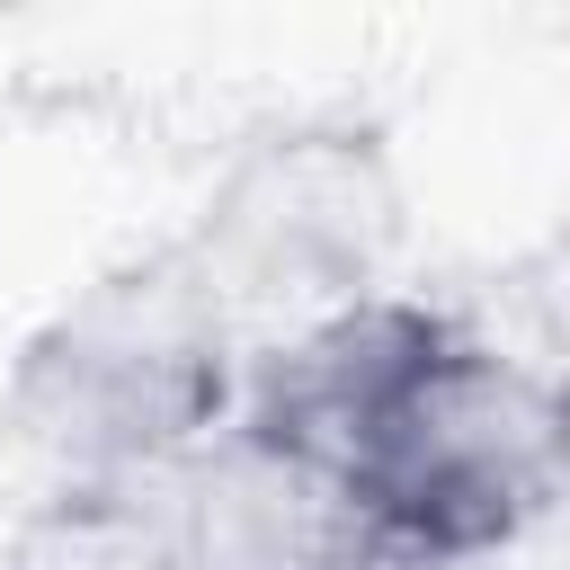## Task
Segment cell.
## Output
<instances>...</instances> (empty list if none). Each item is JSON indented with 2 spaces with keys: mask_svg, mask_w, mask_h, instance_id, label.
<instances>
[{
  "mask_svg": "<svg viewBox=\"0 0 570 570\" xmlns=\"http://www.w3.org/2000/svg\"><path fill=\"white\" fill-rule=\"evenodd\" d=\"M561 392L463 312L330 463L374 570H490L561 499Z\"/></svg>",
  "mask_w": 570,
  "mask_h": 570,
  "instance_id": "1",
  "label": "cell"
},
{
  "mask_svg": "<svg viewBox=\"0 0 570 570\" xmlns=\"http://www.w3.org/2000/svg\"><path fill=\"white\" fill-rule=\"evenodd\" d=\"M232 392L240 338L169 240L98 276L18 347L0 428L45 463L53 490H107L187 463L232 419Z\"/></svg>",
  "mask_w": 570,
  "mask_h": 570,
  "instance_id": "2",
  "label": "cell"
},
{
  "mask_svg": "<svg viewBox=\"0 0 570 570\" xmlns=\"http://www.w3.org/2000/svg\"><path fill=\"white\" fill-rule=\"evenodd\" d=\"M392 240H401V169H392L383 125L294 116L232 151V169L205 187L178 258L240 338V321L285 312V330H303V321L374 294Z\"/></svg>",
  "mask_w": 570,
  "mask_h": 570,
  "instance_id": "3",
  "label": "cell"
},
{
  "mask_svg": "<svg viewBox=\"0 0 570 570\" xmlns=\"http://www.w3.org/2000/svg\"><path fill=\"white\" fill-rule=\"evenodd\" d=\"M0 570H178L160 472L107 490H45V508L18 525Z\"/></svg>",
  "mask_w": 570,
  "mask_h": 570,
  "instance_id": "4",
  "label": "cell"
}]
</instances>
